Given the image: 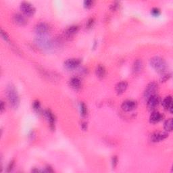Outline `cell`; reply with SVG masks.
Listing matches in <instances>:
<instances>
[{
	"instance_id": "cell-22",
	"label": "cell",
	"mask_w": 173,
	"mask_h": 173,
	"mask_svg": "<svg viewBox=\"0 0 173 173\" xmlns=\"http://www.w3.org/2000/svg\"><path fill=\"white\" fill-rule=\"evenodd\" d=\"M33 108L35 111L37 112H39L41 110L40 102L38 100H35L33 103Z\"/></svg>"
},
{
	"instance_id": "cell-16",
	"label": "cell",
	"mask_w": 173,
	"mask_h": 173,
	"mask_svg": "<svg viewBox=\"0 0 173 173\" xmlns=\"http://www.w3.org/2000/svg\"><path fill=\"white\" fill-rule=\"evenodd\" d=\"M79 30V27L77 25H72V26L69 27L68 28H66L65 31V35L66 37H70L73 36L75 35Z\"/></svg>"
},
{
	"instance_id": "cell-5",
	"label": "cell",
	"mask_w": 173,
	"mask_h": 173,
	"mask_svg": "<svg viewBox=\"0 0 173 173\" xmlns=\"http://www.w3.org/2000/svg\"><path fill=\"white\" fill-rule=\"evenodd\" d=\"M158 86L156 83L152 82L149 83L146 86L145 91H144V98L147 100L151 96L156 95L157 91H158Z\"/></svg>"
},
{
	"instance_id": "cell-10",
	"label": "cell",
	"mask_w": 173,
	"mask_h": 173,
	"mask_svg": "<svg viewBox=\"0 0 173 173\" xmlns=\"http://www.w3.org/2000/svg\"><path fill=\"white\" fill-rule=\"evenodd\" d=\"M159 103V97L156 94L147 99V108L149 110H153Z\"/></svg>"
},
{
	"instance_id": "cell-31",
	"label": "cell",
	"mask_w": 173,
	"mask_h": 173,
	"mask_svg": "<svg viewBox=\"0 0 173 173\" xmlns=\"http://www.w3.org/2000/svg\"><path fill=\"white\" fill-rule=\"evenodd\" d=\"M0 109H1V112H3L4 110V109H5V107H4V102L2 101H1V107H0Z\"/></svg>"
},
{
	"instance_id": "cell-14",
	"label": "cell",
	"mask_w": 173,
	"mask_h": 173,
	"mask_svg": "<svg viewBox=\"0 0 173 173\" xmlns=\"http://www.w3.org/2000/svg\"><path fill=\"white\" fill-rule=\"evenodd\" d=\"M128 87V83L127 81H121L118 83V84L116 85V91L117 94L120 95L123 94V93L127 90Z\"/></svg>"
},
{
	"instance_id": "cell-11",
	"label": "cell",
	"mask_w": 173,
	"mask_h": 173,
	"mask_svg": "<svg viewBox=\"0 0 173 173\" xmlns=\"http://www.w3.org/2000/svg\"><path fill=\"white\" fill-rule=\"evenodd\" d=\"M44 114L47 119L50 123V126L52 129H55V123H56V117L50 110H46L44 112Z\"/></svg>"
},
{
	"instance_id": "cell-18",
	"label": "cell",
	"mask_w": 173,
	"mask_h": 173,
	"mask_svg": "<svg viewBox=\"0 0 173 173\" xmlns=\"http://www.w3.org/2000/svg\"><path fill=\"white\" fill-rule=\"evenodd\" d=\"M162 118V114H160L159 112L155 111L152 113L151 116L149 117V121L152 123H158L160 120H161Z\"/></svg>"
},
{
	"instance_id": "cell-15",
	"label": "cell",
	"mask_w": 173,
	"mask_h": 173,
	"mask_svg": "<svg viewBox=\"0 0 173 173\" xmlns=\"http://www.w3.org/2000/svg\"><path fill=\"white\" fill-rule=\"evenodd\" d=\"M143 68V64L142 60H137L134 62L133 65V71L134 73L138 74L142 72Z\"/></svg>"
},
{
	"instance_id": "cell-7",
	"label": "cell",
	"mask_w": 173,
	"mask_h": 173,
	"mask_svg": "<svg viewBox=\"0 0 173 173\" xmlns=\"http://www.w3.org/2000/svg\"><path fill=\"white\" fill-rule=\"evenodd\" d=\"M81 60L78 58H70L66 60L64 65V67L68 70H73L77 68L81 64Z\"/></svg>"
},
{
	"instance_id": "cell-30",
	"label": "cell",
	"mask_w": 173,
	"mask_h": 173,
	"mask_svg": "<svg viewBox=\"0 0 173 173\" xmlns=\"http://www.w3.org/2000/svg\"><path fill=\"white\" fill-rule=\"evenodd\" d=\"M171 75H170V74H166V75H164L162 76V81H166L167 80L171 77Z\"/></svg>"
},
{
	"instance_id": "cell-12",
	"label": "cell",
	"mask_w": 173,
	"mask_h": 173,
	"mask_svg": "<svg viewBox=\"0 0 173 173\" xmlns=\"http://www.w3.org/2000/svg\"><path fill=\"white\" fill-rule=\"evenodd\" d=\"M13 20L18 25L20 26H24V25L27 24V20L26 17L23 14L20 13H17L13 16Z\"/></svg>"
},
{
	"instance_id": "cell-29",
	"label": "cell",
	"mask_w": 173,
	"mask_h": 173,
	"mask_svg": "<svg viewBox=\"0 0 173 173\" xmlns=\"http://www.w3.org/2000/svg\"><path fill=\"white\" fill-rule=\"evenodd\" d=\"M14 160H12L10 162H9V164L8 166V168H7V171L8 172H10L12 169H13L14 167Z\"/></svg>"
},
{
	"instance_id": "cell-33",
	"label": "cell",
	"mask_w": 173,
	"mask_h": 173,
	"mask_svg": "<svg viewBox=\"0 0 173 173\" xmlns=\"http://www.w3.org/2000/svg\"><path fill=\"white\" fill-rule=\"evenodd\" d=\"M86 127H87V125H86V123H83L82 124V128L84 130H86Z\"/></svg>"
},
{
	"instance_id": "cell-20",
	"label": "cell",
	"mask_w": 173,
	"mask_h": 173,
	"mask_svg": "<svg viewBox=\"0 0 173 173\" xmlns=\"http://www.w3.org/2000/svg\"><path fill=\"white\" fill-rule=\"evenodd\" d=\"M173 123L172 118H169L168 120H166L164 123V129L166 131H172L173 127Z\"/></svg>"
},
{
	"instance_id": "cell-13",
	"label": "cell",
	"mask_w": 173,
	"mask_h": 173,
	"mask_svg": "<svg viewBox=\"0 0 173 173\" xmlns=\"http://www.w3.org/2000/svg\"><path fill=\"white\" fill-rule=\"evenodd\" d=\"M162 105L166 110L171 112V113H172V98L171 95L166 97L162 101Z\"/></svg>"
},
{
	"instance_id": "cell-27",
	"label": "cell",
	"mask_w": 173,
	"mask_h": 173,
	"mask_svg": "<svg viewBox=\"0 0 173 173\" xmlns=\"http://www.w3.org/2000/svg\"><path fill=\"white\" fill-rule=\"evenodd\" d=\"M1 35H2V37H3V39H4L5 41H9L8 35H7V33H6L5 31H4V30H3V29L1 30Z\"/></svg>"
},
{
	"instance_id": "cell-3",
	"label": "cell",
	"mask_w": 173,
	"mask_h": 173,
	"mask_svg": "<svg viewBox=\"0 0 173 173\" xmlns=\"http://www.w3.org/2000/svg\"><path fill=\"white\" fill-rule=\"evenodd\" d=\"M35 43L41 49L48 50L53 47V41L45 36H39L35 39Z\"/></svg>"
},
{
	"instance_id": "cell-26",
	"label": "cell",
	"mask_w": 173,
	"mask_h": 173,
	"mask_svg": "<svg viewBox=\"0 0 173 173\" xmlns=\"http://www.w3.org/2000/svg\"><path fill=\"white\" fill-rule=\"evenodd\" d=\"M94 4V2L91 0H86L84 2V6L86 8H90Z\"/></svg>"
},
{
	"instance_id": "cell-32",
	"label": "cell",
	"mask_w": 173,
	"mask_h": 173,
	"mask_svg": "<svg viewBox=\"0 0 173 173\" xmlns=\"http://www.w3.org/2000/svg\"><path fill=\"white\" fill-rule=\"evenodd\" d=\"M46 172H53V171L52 170V168L50 167V166H47V167L46 168Z\"/></svg>"
},
{
	"instance_id": "cell-17",
	"label": "cell",
	"mask_w": 173,
	"mask_h": 173,
	"mask_svg": "<svg viewBox=\"0 0 173 173\" xmlns=\"http://www.w3.org/2000/svg\"><path fill=\"white\" fill-rule=\"evenodd\" d=\"M70 85L74 89H79L81 87V81L78 77H72L70 80Z\"/></svg>"
},
{
	"instance_id": "cell-9",
	"label": "cell",
	"mask_w": 173,
	"mask_h": 173,
	"mask_svg": "<svg viewBox=\"0 0 173 173\" xmlns=\"http://www.w3.org/2000/svg\"><path fill=\"white\" fill-rule=\"evenodd\" d=\"M168 134L165 132H156L151 136V140L153 142H159L167 138Z\"/></svg>"
},
{
	"instance_id": "cell-24",
	"label": "cell",
	"mask_w": 173,
	"mask_h": 173,
	"mask_svg": "<svg viewBox=\"0 0 173 173\" xmlns=\"http://www.w3.org/2000/svg\"><path fill=\"white\" fill-rule=\"evenodd\" d=\"M94 22H95V20H94V18H89V20H87V22H86V27H87L88 28H91L93 26H94Z\"/></svg>"
},
{
	"instance_id": "cell-23",
	"label": "cell",
	"mask_w": 173,
	"mask_h": 173,
	"mask_svg": "<svg viewBox=\"0 0 173 173\" xmlns=\"http://www.w3.org/2000/svg\"><path fill=\"white\" fill-rule=\"evenodd\" d=\"M151 14L153 17H158L160 14V9L158 8H153L151 10Z\"/></svg>"
},
{
	"instance_id": "cell-6",
	"label": "cell",
	"mask_w": 173,
	"mask_h": 173,
	"mask_svg": "<svg viewBox=\"0 0 173 173\" xmlns=\"http://www.w3.org/2000/svg\"><path fill=\"white\" fill-rule=\"evenodd\" d=\"M50 31V27L49 25L45 22H40L37 24L35 27V32L39 36H44L47 34Z\"/></svg>"
},
{
	"instance_id": "cell-1",
	"label": "cell",
	"mask_w": 173,
	"mask_h": 173,
	"mask_svg": "<svg viewBox=\"0 0 173 173\" xmlns=\"http://www.w3.org/2000/svg\"><path fill=\"white\" fill-rule=\"evenodd\" d=\"M6 95L9 104L13 108H17L20 104V99L17 89L12 84H9L6 88Z\"/></svg>"
},
{
	"instance_id": "cell-25",
	"label": "cell",
	"mask_w": 173,
	"mask_h": 173,
	"mask_svg": "<svg viewBox=\"0 0 173 173\" xmlns=\"http://www.w3.org/2000/svg\"><path fill=\"white\" fill-rule=\"evenodd\" d=\"M119 7V2H114L110 6V9L112 11H115Z\"/></svg>"
},
{
	"instance_id": "cell-2",
	"label": "cell",
	"mask_w": 173,
	"mask_h": 173,
	"mask_svg": "<svg viewBox=\"0 0 173 173\" xmlns=\"http://www.w3.org/2000/svg\"><path fill=\"white\" fill-rule=\"evenodd\" d=\"M150 64L155 69L157 72L160 73H164L167 68V64L166 61L159 56L153 57L150 60Z\"/></svg>"
},
{
	"instance_id": "cell-28",
	"label": "cell",
	"mask_w": 173,
	"mask_h": 173,
	"mask_svg": "<svg viewBox=\"0 0 173 173\" xmlns=\"http://www.w3.org/2000/svg\"><path fill=\"white\" fill-rule=\"evenodd\" d=\"M118 164V158L116 156H113L112 158V167L115 168Z\"/></svg>"
},
{
	"instance_id": "cell-4",
	"label": "cell",
	"mask_w": 173,
	"mask_h": 173,
	"mask_svg": "<svg viewBox=\"0 0 173 173\" xmlns=\"http://www.w3.org/2000/svg\"><path fill=\"white\" fill-rule=\"evenodd\" d=\"M20 9L25 16L31 17L35 12V8L34 6L27 2H22L20 4Z\"/></svg>"
},
{
	"instance_id": "cell-21",
	"label": "cell",
	"mask_w": 173,
	"mask_h": 173,
	"mask_svg": "<svg viewBox=\"0 0 173 173\" xmlns=\"http://www.w3.org/2000/svg\"><path fill=\"white\" fill-rule=\"evenodd\" d=\"M80 110H81V114L83 116H85L87 114V108H86V105L83 102H81L80 104Z\"/></svg>"
},
{
	"instance_id": "cell-8",
	"label": "cell",
	"mask_w": 173,
	"mask_h": 173,
	"mask_svg": "<svg viewBox=\"0 0 173 173\" xmlns=\"http://www.w3.org/2000/svg\"><path fill=\"white\" fill-rule=\"evenodd\" d=\"M137 107L136 101L133 100H126L122 104L121 108L124 112H131Z\"/></svg>"
},
{
	"instance_id": "cell-19",
	"label": "cell",
	"mask_w": 173,
	"mask_h": 173,
	"mask_svg": "<svg viewBox=\"0 0 173 173\" xmlns=\"http://www.w3.org/2000/svg\"><path fill=\"white\" fill-rule=\"evenodd\" d=\"M96 75L98 78L102 79L104 78L106 74V70H105V67L103 65H99L95 70Z\"/></svg>"
}]
</instances>
